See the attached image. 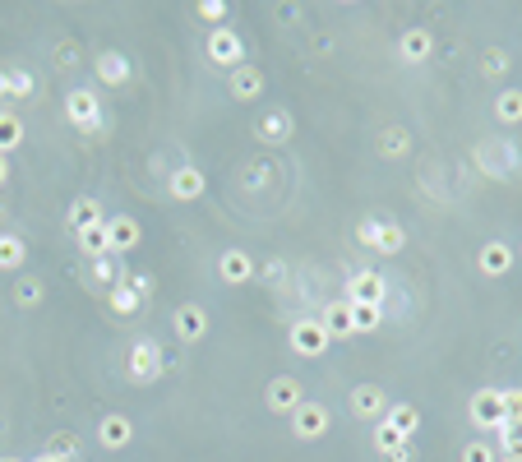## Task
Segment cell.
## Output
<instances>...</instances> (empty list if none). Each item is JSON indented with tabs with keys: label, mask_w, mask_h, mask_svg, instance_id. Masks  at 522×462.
<instances>
[{
	"label": "cell",
	"mask_w": 522,
	"mask_h": 462,
	"mask_svg": "<svg viewBox=\"0 0 522 462\" xmlns=\"http://www.w3.org/2000/svg\"><path fill=\"white\" fill-rule=\"evenodd\" d=\"M472 162L486 181H518L522 176V144L518 139H499V134H490V139H481V144L472 148Z\"/></svg>",
	"instance_id": "6da1fadb"
},
{
	"label": "cell",
	"mask_w": 522,
	"mask_h": 462,
	"mask_svg": "<svg viewBox=\"0 0 522 462\" xmlns=\"http://www.w3.org/2000/svg\"><path fill=\"white\" fill-rule=\"evenodd\" d=\"M167 375V356H162V342L158 338H134L130 356H125V379L130 384H139V389H148L153 379Z\"/></svg>",
	"instance_id": "7a4b0ae2"
},
{
	"label": "cell",
	"mask_w": 522,
	"mask_h": 462,
	"mask_svg": "<svg viewBox=\"0 0 522 462\" xmlns=\"http://www.w3.org/2000/svg\"><path fill=\"white\" fill-rule=\"evenodd\" d=\"M65 121H70L79 134H88V139H98V134L107 130L98 93H93V88H70V93H65Z\"/></svg>",
	"instance_id": "3957f363"
},
{
	"label": "cell",
	"mask_w": 522,
	"mask_h": 462,
	"mask_svg": "<svg viewBox=\"0 0 522 462\" xmlns=\"http://www.w3.org/2000/svg\"><path fill=\"white\" fill-rule=\"evenodd\" d=\"M467 421H472L481 435H495V430L509 421V412H504V389H476L472 398H467Z\"/></svg>",
	"instance_id": "277c9868"
},
{
	"label": "cell",
	"mask_w": 522,
	"mask_h": 462,
	"mask_svg": "<svg viewBox=\"0 0 522 462\" xmlns=\"http://www.w3.org/2000/svg\"><path fill=\"white\" fill-rule=\"evenodd\" d=\"M287 342H292V352L305 356V361H319V356L333 347V338L324 333V324H319V315H301L292 324V333H287Z\"/></svg>",
	"instance_id": "5b68a950"
},
{
	"label": "cell",
	"mask_w": 522,
	"mask_h": 462,
	"mask_svg": "<svg viewBox=\"0 0 522 462\" xmlns=\"http://www.w3.org/2000/svg\"><path fill=\"white\" fill-rule=\"evenodd\" d=\"M292 435L301 439V444H315V439H324L328 435V426H333V416H328V407L324 402H315V398H305L301 407H296L292 416Z\"/></svg>",
	"instance_id": "8992f818"
},
{
	"label": "cell",
	"mask_w": 522,
	"mask_h": 462,
	"mask_svg": "<svg viewBox=\"0 0 522 462\" xmlns=\"http://www.w3.org/2000/svg\"><path fill=\"white\" fill-rule=\"evenodd\" d=\"M204 51H208V61L213 65H227V70H236V65H245V42L236 28H208L204 37Z\"/></svg>",
	"instance_id": "52a82bcc"
},
{
	"label": "cell",
	"mask_w": 522,
	"mask_h": 462,
	"mask_svg": "<svg viewBox=\"0 0 522 462\" xmlns=\"http://www.w3.org/2000/svg\"><path fill=\"white\" fill-rule=\"evenodd\" d=\"M342 301L352 305H384L389 301V278L375 273V268H356L352 278H347V296Z\"/></svg>",
	"instance_id": "ba28073f"
},
{
	"label": "cell",
	"mask_w": 522,
	"mask_h": 462,
	"mask_svg": "<svg viewBox=\"0 0 522 462\" xmlns=\"http://www.w3.org/2000/svg\"><path fill=\"white\" fill-rule=\"evenodd\" d=\"M218 278H222V287H250V282L259 278L255 255H250V250H241V245L222 250V255H218Z\"/></svg>",
	"instance_id": "9c48e42d"
},
{
	"label": "cell",
	"mask_w": 522,
	"mask_h": 462,
	"mask_svg": "<svg viewBox=\"0 0 522 462\" xmlns=\"http://www.w3.org/2000/svg\"><path fill=\"white\" fill-rule=\"evenodd\" d=\"M347 412H352L361 426H375V421H384V412H389V398H384L379 384H356L352 398H347Z\"/></svg>",
	"instance_id": "30bf717a"
},
{
	"label": "cell",
	"mask_w": 522,
	"mask_h": 462,
	"mask_svg": "<svg viewBox=\"0 0 522 462\" xmlns=\"http://www.w3.org/2000/svg\"><path fill=\"white\" fill-rule=\"evenodd\" d=\"M292 134H296V116L287 107H268L264 116L255 121V139H259V144H268V148L287 144Z\"/></svg>",
	"instance_id": "8fae6325"
},
{
	"label": "cell",
	"mask_w": 522,
	"mask_h": 462,
	"mask_svg": "<svg viewBox=\"0 0 522 462\" xmlns=\"http://www.w3.org/2000/svg\"><path fill=\"white\" fill-rule=\"evenodd\" d=\"M264 402H268V412H278V416H292L296 407H301V402H305L301 379H296V375H278V379H268Z\"/></svg>",
	"instance_id": "7c38bea8"
},
{
	"label": "cell",
	"mask_w": 522,
	"mask_h": 462,
	"mask_svg": "<svg viewBox=\"0 0 522 462\" xmlns=\"http://www.w3.org/2000/svg\"><path fill=\"white\" fill-rule=\"evenodd\" d=\"M139 241H144V227H139L130 213H111V218H107L111 259H121V255H130V250H139Z\"/></svg>",
	"instance_id": "4fadbf2b"
},
{
	"label": "cell",
	"mask_w": 522,
	"mask_h": 462,
	"mask_svg": "<svg viewBox=\"0 0 522 462\" xmlns=\"http://www.w3.org/2000/svg\"><path fill=\"white\" fill-rule=\"evenodd\" d=\"M518 264V250L509 241H486L476 250V268H481V278H509V268Z\"/></svg>",
	"instance_id": "5bb4252c"
},
{
	"label": "cell",
	"mask_w": 522,
	"mask_h": 462,
	"mask_svg": "<svg viewBox=\"0 0 522 462\" xmlns=\"http://www.w3.org/2000/svg\"><path fill=\"white\" fill-rule=\"evenodd\" d=\"M171 329H176V338L185 342V347H195V342L208 338V310L204 305H176V315H171Z\"/></svg>",
	"instance_id": "9a60e30c"
},
{
	"label": "cell",
	"mask_w": 522,
	"mask_h": 462,
	"mask_svg": "<svg viewBox=\"0 0 522 462\" xmlns=\"http://www.w3.org/2000/svg\"><path fill=\"white\" fill-rule=\"evenodd\" d=\"M204 190H208V176L199 167H190V162H185V167H176L167 176V195L176 199V204H195Z\"/></svg>",
	"instance_id": "2e32d148"
},
{
	"label": "cell",
	"mask_w": 522,
	"mask_h": 462,
	"mask_svg": "<svg viewBox=\"0 0 522 462\" xmlns=\"http://www.w3.org/2000/svg\"><path fill=\"white\" fill-rule=\"evenodd\" d=\"M430 56H435V33H430V28H402L398 61L402 65H425Z\"/></svg>",
	"instance_id": "e0dca14e"
},
{
	"label": "cell",
	"mask_w": 522,
	"mask_h": 462,
	"mask_svg": "<svg viewBox=\"0 0 522 462\" xmlns=\"http://www.w3.org/2000/svg\"><path fill=\"white\" fill-rule=\"evenodd\" d=\"M259 93H264V70H259V65H236V70L227 74L231 102H259Z\"/></svg>",
	"instance_id": "ac0fdd59"
},
{
	"label": "cell",
	"mask_w": 522,
	"mask_h": 462,
	"mask_svg": "<svg viewBox=\"0 0 522 462\" xmlns=\"http://www.w3.org/2000/svg\"><path fill=\"white\" fill-rule=\"evenodd\" d=\"M37 93V79L24 65H0V102H24Z\"/></svg>",
	"instance_id": "d6986e66"
},
{
	"label": "cell",
	"mask_w": 522,
	"mask_h": 462,
	"mask_svg": "<svg viewBox=\"0 0 522 462\" xmlns=\"http://www.w3.org/2000/svg\"><path fill=\"white\" fill-rule=\"evenodd\" d=\"M98 444H102V449H111V453L130 449V444H134V421H130V416H121V412L102 416V426H98Z\"/></svg>",
	"instance_id": "ffe728a7"
},
{
	"label": "cell",
	"mask_w": 522,
	"mask_h": 462,
	"mask_svg": "<svg viewBox=\"0 0 522 462\" xmlns=\"http://www.w3.org/2000/svg\"><path fill=\"white\" fill-rule=\"evenodd\" d=\"M93 74H98V84H107V88H125L134 65H130V56H121V51H102L98 61H93Z\"/></svg>",
	"instance_id": "44dd1931"
},
{
	"label": "cell",
	"mask_w": 522,
	"mask_h": 462,
	"mask_svg": "<svg viewBox=\"0 0 522 462\" xmlns=\"http://www.w3.org/2000/svg\"><path fill=\"white\" fill-rule=\"evenodd\" d=\"M319 324H324V333H328L333 342L356 338V329H352V305H347V301H328L324 310H319Z\"/></svg>",
	"instance_id": "7402d4cb"
},
{
	"label": "cell",
	"mask_w": 522,
	"mask_h": 462,
	"mask_svg": "<svg viewBox=\"0 0 522 462\" xmlns=\"http://www.w3.org/2000/svg\"><path fill=\"white\" fill-rule=\"evenodd\" d=\"M107 218V208H102V199H93V195H79L70 204V213H65V227L74 231V236H79V231L84 227H93V222H102Z\"/></svg>",
	"instance_id": "603a6c76"
},
{
	"label": "cell",
	"mask_w": 522,
	"mask_h": 462,
	"mask_svg": "<svg viewBox=\"0 0 522 462\" xmlns=\"http://www.w3.org/2000/svg\"><path fill=\"white\" fill-rule=\"evenodd\" d=\"M74 245H79V255H84L88 264H93V259H107V255H111V245H107V218L79 231V236H74Z\"/></svg>",
	"instance_id": "cb8c5ba5"
},
{
	"label": "cell",
	"mask_w": 522,
	"mask_h": 462,
	"mask_svg": "<svg viewBox=\"0 0 522 462\" xmlns=\"http://www.w3.org/2000/svg\"><path fill=\"white\" fill-rule=\"evenodd\" d=\"M375 148H379V158L398 162V158H407V153H412V134L402 130V125H389V130H379Z\"/></svg>",
	"instance_id": "d4e9b609"
},
{
	"label": "cell",
	"mask_w": 522,
	"mask_h": 462,
	"mask_svg": "<svg viewBox=\"0 0 522 462\" xmlns=\"http://www.w3.org/2000/svg\"><path fill=\"white\" fill-rule=\"evenodd\" d=\"M370 439H375V449H379V458H389V453H398V449H407L412 444V435H402L393 421H375V430H370Z\"/></svg>",
	"instance_id": "484cf974"
},
{
	"label": "cell",
	"mask_w": 522,
	"mask_h": 462,
	"mask_svg": "<svg viewBox=\"0 0 522 462\" xmlns=\"http://www.w3.org/2000/svg\"><path fill=\"white\" fill-rule=\"evenodd\" d=\"M47 458H61V462H79V453H84V439L74 435V430H56V435L47 439Z\"/></svg>",
	"instance_id": "4316f807"
},
{
	"label": "cell",
	"mask_w": 522,
	"mask_h": 462,
	"mask_svg": "<svg viewBox=\"0 0 522 462\" xmlns=\"http://www.w3.org/2000/svg\"><path fill=\"white\" fill-rule=\"evenodd\" d=\"M28 264V245L24 236H14V231H0V268L5 273H14V268Z\"/></svg>",
	"instance_id": "83f0119b"
},
{
	"label": "cell",
	"mask_w": 522,
	"mask_h": 462,
	"mask_svg": "<svg viewBox=\"0 0 522 462\" xmlns=\"http://www.w3.org/2000/svg\"><path fill=\"white\" fill-rule=\"evenodd\" d=\"M495 121L499 125H522V88H504V93H499L495 98Z\"/></svg>",
	"instance_id": "f1b7e54d"
},
{
	"label": "cell",
	"mask_w": 522,
	"mask_h": 462,
	"mask_svg": "<svg viewBox=\"0 0 522 462\" xmlns=\"http://www.w3.org/2000/svg\"><path fill=\"white\" fill-rule=\"evenodd\" d=\"M398 250H407V227L402 222H379V241H375V255H398Z\"/></svg>",
	"instance_id": "f546056e"
},
{
	"label": "cell",
	"mask_w": 522,
	"mask_h": 462,
	"mask_svg": "<svg viewBox=\"0 0 522 462\" xmlns=\"http://www.w3.org/2000/svg\"><path fill=\"white\" fill-rule=\"evenodd\" d=\"M384 421H393L402 435H416V430H421V407H416V402H389Z\"/></svg>",
	"instance_id": "4dcf8cb0"
},
{
	"label": "cell",
	"mask_w": 522,
	"mask_h": 462,
	"mask_svg": "<svg viewBox=\"0 0 522 462\" xmlns=\"http://www.w3.org/2000/svg\"><path fill=\"white\" fill-rule=\"evenodd\" d=\"M139 305H144V296L134 292L130 282H125V273H121V282L111 287V310H116L121 319H130V315H139Z\"/></svg>",
	"instance_id": "1f68e13d"
},
{
	"label": "cell",
	"mask_w": 522,
	"mask_h": 462,
	"mask_svg": "<svg viewBox=\"0 0 522 462\" xmlns=\"http://www.w3.org/2000/svg\"><path fill=\"white\" fill-rule=\"evenodd\" d=\"M495 449H499V458L522 462V421H504V426L495 430Z\"/></svg>",
	"instance_id": "d6a6232c"
},
{
	"label": "cell",
	"mask_w": 522,
	"mask_h": 462,
	"mask_svg": "<svg viewBox=\"0 0 522 462\" xmlns=\"http://www.w3.org/2000/svg\"><path fill=\"white\" fill-rule=\"evenodd\" d=\"M19 144H24V121L14 111H0V158H10Z\"/></svg>",
	"instance_id": "836d02e7"
},
{
	"label": "cell",
	"mask_w": 522,
	"mask_h": 462,
	"mask_svg": "<svg viewBox=\"0 0 522 462\" xmlns=\"http://www.w3.org/2000/svg\"><path fill=\"white\" fill-rule=\"evenodd\" d=\"M509 70H513L509 47H486L481 51V74H486V79H504Z\"/></svg>",
	"instance_id": "e575fe53"
},
{
	"label": "cell",
	"mask_w": 522,
	"mask_h": 462,
	"mask_svg": "<svg viewBox=\"0 0 522 462\" xmlns=\"http://www.w3.org/2000/svg\"><path fill=\"white\" fill-rule=\"evenodd\" d=\"M42 296H47L42 278H19V282H14V305H19V310H33V305H42Z\"/></svg>",
	"instance_id": "d590c367"
},
{
	"label": "cell",
	"mask_w": 522,
	"mask_h": 462,
	"mask_svg": "<svg viewBox=\"0 0 522 462\" xmlns=\"http://www.w3.org/2000/svg\"><path fill=\"white\" fill-rule=\"evenodd\" d=\"M379 324H384V305H352V329L356 333H375Z\"/></svg>",
	"instance_id": "8d00e7d4"
},
{
	"label": "cell",
	"mask_w": 522,
	"mask_h": 462,
	"mask_svg": "<svg viewBox=\"0 0 522 462\" xmlns=\"http://www.w3.org/2000/svg\"><path fill=\"white\" fill-rule=\"evenodd\" d=\"M458 462H499V449L490 439H472V444H462Z\"/></svg>",
	"instance_id": "74e56055"
},
{
	"label": "cell",
	"mask_w": 522,
	"mask_h": 462,
	"mask_svg": "<svg viewBox=\"0 0 522 462\" xmlns=\"http://www.w3.org/2000/svg\"><path fill=\"white\" fill-rule=\"evenodd\" d=\"M195 14H199V19H204V24L222 28V24H227V14H231V5H227V0H199V5H195Z\"/></svg>",
	"instance_id": "f35d334b"
},
{
	"label": "cell",
	"mask_w": 522,
	"mask_h": 462,
	"mask_svg": "<svg viewBox=\"0 0 522 462\" xmlns=\"http://www.w3.org/2000/svg\"><path fill=\"white\" fill-rule=\"evenodd\" d=\"M88 282H93V287H116V282H121V273H116L111 255L107 259H93V268H88Z\"/></svg>",
	"instance_id": "ab89813d"
},
{
	"label": "cell",
	"mask_w": 522,
	"mask_h": 462,
	"mask_svg": "<svg viewBox=\"0 0 522 462\" xmlns=\"http://www.w3.org/2000/svg\"><path fill=\"white\" fill-rule=\"evenodd\" d=\"M379 222H384V218H361V222H356V241H361L365 250H375V241H379Z\"/></svg>",
	"instance_id": "60d3db41"
},
{
	"label": "cell",
	"mask_w": 522,
	"mask_h": 462,
	"mask_svg": "<svg viewBox=\"0 0 522 462\" xmlns=\"http://www.w3.org/2000/svg\"><path fill=\"white\" fill-rule=\"evenodd\" d=\"M125 282H130V287H134V292H139V296H144V301H148V296H153V292H158V282L148 278V273H125Z\"/></svg>",
	"instance_id": "b9f144b4"
},
{
	"label": "cell",
	"mask_w": 522,
	"mask_h": 462,
	"mask_svg": "<svg viewBox=\"0 0 522 462\" xmlns=\"http://www.w3.org/2000/svg\"><path fill=\"white\" fill-rule=\"evenodd\" d=\"M504 412L509 421H522V389H504Z\"/></svg>",
	"instance_id": "7bdbcfd3"
},
{
	"label": "cell",
	"mask_w": 522,
	"mask_h": 462,
	"mask_svg": "<svg viewBox=\"0 0 522 462\" xmlns=\"http://www.w3.org/2000/svg\"><path fill=\"white\" fill-rule=\"evenodd\" d=\"M264 282H273V287H282V282H287V264H282V259H273V264L264 268Z\"/></svg>",
	"instance_id": "ee69618b"
},
{
	"label": "cell",
	"mask_w": 522,
	"mask_h": 462,
	"mask_svg": "<svg viewBox=\"0 0 522 462\" xmlns=\"http://www.w3.org/2000/svg\"><path fill=\"white\" fill-rule=\"evenodd\" d=\"M384 462H416V449H412V444H407V449L389 453V458H384Z\"/></svg>",
	"instance_id": "f6af8a7d"
},
{
	"label": "cell",
	"mask_w": 522,
	"mask_h": 462,
	"mask_svg": "<svg viewBox=\"0 0 522 462\" xmlns=\"http://www.w3.org/2000/svg\"><path fill=\"white\" fill-rule=\"evenodd\" d=\"M10 185V158H0V190Z\"/></svg>",
	"instance_id": "bcb514c9"
},
{
	"label": "cell",
	"mask_w": 522,
	"mask_h": 462,
	"mask_svg": "<svg viewBox=\"0 0 522 462\" xmlns=\"http://www.w3.org/2000/svg\"><path fill=\"white\" fill-rule=\"evenodd\" d=\"M33 462H61V458H47V453H37V458Z\"/></svg>",
	"instance_id": "7dc6e473"
},
{
	"label": "cell",
	"mask_w": 522,
	"mask_h": 462,
	"mask_svg": "<svg viewBox=\"0 0 522 462\" xmlns=\"http://www.w3.org/2000/svg\"><path fill=\"white\" fill-rule=\"evenodd\" d=\"M0 462H24V458H0Z\"/></svg>",
	"instance_id": "c3c4849f"
},
{
	"label": "cell",
	"mask_w": 522,
	"mask_h": 462,
	"mask_svg": "<svg viewBox=\"0 0 522 462\" xmlns=\"http://www.w3.org/2000/svg\"><path fill=\"white\" fill-rule=\"evenodd\" d=\"M513 250H518V255H522V241H518V245H513Z\"/></svg>",
	"instance_id": "681fc988"
},
{
	"label": "cell",
	"mask_w": 522,
	"mask_h": 462,
	"mask_svg": "<svg viewBox=\"0 0 522 462\" xmlns=\"http://www.w3.org/2000/svg\"><path fill=\"white\" fill-rule=\"evenodd\" d=\"M499 462H518V458H499Z\"/></svg>",
	"instance_id": "f907efd6"
}]
</instances>
